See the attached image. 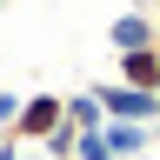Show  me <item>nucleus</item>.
I'll return each mask as SVG.
<instances>
[{
    "label": "nucleus",
    "instance_id": "f257e3e1",
    "mask_svg": "<svg viewBox=\"0 0 160 160\" xmlns=\"http://www.w3.org/2000/svg\"><path fill=\"white\" fill-rule=\"evenodd\" d=\"M60 120H67V100H60V93H27L20 113H13V147L20 153H27V147H47V140L60 133Z\"/></svg>",
    "mask_w": 160,
    "mask_h": 160
},
{
    "label": "nucleus",
    "instance_id": "f03ea898",
    "mask_svg": "<svg viewBox=\"0 0 160 160\" xmlns=\"http://www.w3.org/2000/svg\"><path fill=\"white\" fill-rule=\"evenodd\" d=\"M0 160H20V147H13V133H7V140H0Z\"/></svg>",
    "mask_w": 160,
    "mask_h": 160
},
{
    "label": "nucleus",
    "instance_id": "7ed1b4c3",
    "mask_svg": "<svg viewBox=\"0 0 160 160\" xmlns=\"http://www.w3.org/2000/svg\"><path fill=\"white\" fill-rule=\"evenodd\" d=\"M0 7H13V0H0Z\"/></svg>",
    "mask_w": 160,
    "mask_h": 160
}]
</instances>
